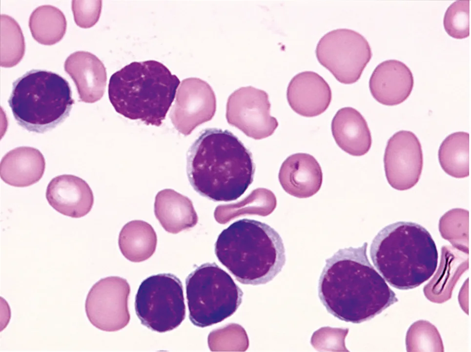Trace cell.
I'll use <instances>...</instances> for the list:
<instances>
[{"label": "cell", "mask_w": 471, "mask_h": 352, "mask_svg": "<svg viewBox=\"0 0 471 352\" xmlns=\"http://www.w3.org/2000/svg\"><path fill=\"white\" fill-rule=\"evenodd\" d=\"M1 179L16 187H26L38 182L45 168L44 158L37 149L29 146L16 147L2 158Z\"/></svg>", "instance_id": "cell-20"}, {"label": "cell", "mask_w": 471, "mask_h": 352, "mask_svg": "<svg viewBox=\"0 0 471 352\" xmlns=\"http://www.w3.org/2000/svg\"><path fill=\"white\" fill-rule=\"evenodd\" d=\"M331 129L337 145L349 155L363 156L371 147L372 138L367 122L354 108L339 109L332 119Z\"/></svg>", "instance_id": "cell-19"}, {"label": "cell", "mask_w": 471, "mask_h": 352, "mask_svg": "<svg viewBox=\"0 0 471 352\" xmlns=\"http://www.w3.org/2000/svg\"><path fill=\"white\" fill-rule=\"evenodd\" d=\"M49 204L58 212L72 218L87 214L94 203L93 192L82 179L70 174L59 175L49 183L46 190Z\"/></svg>", "instance_id": "cell-16"}, {"label": "cell", "mask_w": 471, "mask_h": 352, "mask_svg": "<svg viewBox=\"0 0 471 352\" xmlns=\"http://www.w3.org/2000/svg\"><path fill=\"white\" fill-rule=\"evenodd\" d=\"M102 0H73L72 10L76 24L83 28H90L98 21Z\"/></svg>", "instance_id": "cell-30"}, {"label": "cell", "mask_w": 471, "mask_h": 352, "mask_svg": "<svg viewBox=\"0 0 471 352\" xmlns=\"http://www.w3.org/2000/svg\"><path fill=\"white\" fill-rule=\"evenodd\" d=\"M130 288L126 279L109 276L100 279L89 290L85 311L90 323L105 331H115L129 323L128 299Z\"/></svg>", "instance_id": "cell-10"}, {"label": "cell", "mask_w": 471, "mask_h": 352, "mask_svg": "<svg viewBox=\"0 0 471 352\" xmlns=\"http://www.w3.org/2000/svg\"><path fill=\"white\" fill-rule=\"evenodd\" d=\"M469 140L468 132H456L448 136L438 150V160L443 170L456 178L469 176Z\"/></svg>", "instance_id": "cell-24"}, {"label": "cell", "mask_w": 471, "mask_h": 352, "mask_svg": "<svg viewBox=\"0 0 471 352\" xmlns=\"http://www.w3.org/2000/svg\"><path fill=\"white\" fill-rule=\"evenodd\" d=\"M25 45L22 30L11 17L0 15V66L12 67L22 59Z\"/></svg>", "instance_id": "cell-25"}, {"label": "cell", "mask_w": 471, "mask_h": 352, "mask_svg": "<svg viewBox=\"0 0 471 352\" xmlns=\"http://www.w3.org/2000/svg\"><path fill=\"white\" fill-rule=\"evenodd\" d=\"M368 243L340 248L326 260L318 283V296L327 311L338 319L360 323L397 301L394 293L370 263Z\"/></svg>", "instance_id": "cell-1"}, {"label": "cell", "mask_w": 471, "mask_h": 352, "mask_svg": "<svg viewBox=\"0 0 471 352\" xmlns=\"http://www.w3.org/2000/svg\"><path fill=\"white\" fill-rule=\"evenodd\" d=\"M157 243V235L153 227L142 220L126 223L122 228L118 240L122 253L133 262L149 258L155 251Z\"/></svg>", "instance_id": "cell-22"}, {"label": "cell", "mask_w": 471, "mask_h": 352, "mask_svg": "<svg viewBox=\"0 0 471 352\" xmlns=\"http://www.w3.org/2000/svg\"><path fill=\"white\" fill-rule=\"evenodd\" d=\"M278 177L284 190L298 198L312 196L320 190L323 182L320 164L313 156L306 153L288 156L281 165Z\"/></svg>", "instance_id": "cell-17"}, {"label": "cell", "mask_w": 471, "mask_h": 352, "mask_svg": "<svg viewBox=\"0 0 471 352\" xmlns=\"http://www.w3.org/2000/svg\"><path fill=\"white\" fill-rule=\"evenodd\" d=\"M287 97L291 109L299 115L317 116L328 107L332 98L328 83L318 73L311 71L299 73L288 83Z\"/></svg>", "instance_id": "cell-14"}, {"label": "cell", "mask_w": 471, "mask_h": 352, "mask_svg": "<svg viewBox=\"0 0 471 352\" xmlns=\"http://www.w3.org/2000/svg\"><path fill=\"white\" fill-rule=\"evenodd\" d=\"M135 309L141 323L158 332L177 328L185 317L183 287L170 273H160L144 279L135 297Z\"/></svg>", "instance_id": "cell-8"}, {"label": "cell", "mask_w": 471, "mask_h": 352, "mask_svg": "<svg viewBox=\"0 0 471 352\" xmlns=\"http://www.w3.org/2000/svg\"><path fill=\"white\" fill-rule=\"evenodd\" d=\"M414 84L412 73L404 62L394 59L380 63L369 81L372 97L385 105L399 104L410 95Z\"/></svg>", "instance_id": "cell-15"}, {"label": "cell", "mask_w": 471, "mask_h": 352, "mask_svg": "<svg viewBox=\"0 0 471 352\" xmlns=\"http://www.w3.org/2000/svg\"><path fill=\"white\" fill-rule=\"evenodd\" d=\"M216 110V97L210 85L201 79L189 78L181 82L170 118L175 128L187 136L211 120Z\"/></svg>", "instance_id": "cell-13"}, {"label": "cell", "mask_w": 471, "mask_h": 352, "mask_svg": "<svg viewBox=\"0 0 471 352\" xmlns=\"http://www.w3.org/2000/svg\"><path fill=\"white\" fill-rule=\"evenodd\" d=\"M443 25L447 33L458 39L470 35V0H456L446 10Z\"/></svg>", "instance_id": "cell-29"}, {"label": "cell", "mask_w": 471, "mask_h": 352, "mask_svg": "<svg viewBox=\"0 0 471 352\" xmlns=\"http://www.w3.org/2000/svg\"><path fill=\"white\" fill-rule=\"evenodd\" d=\"M185 288L189 318L199 327L222 322L231 316L242 303L243 291L215 263L197 267L187 277Z\"/></svg>", "instance_id": "cell-7"}, {"label": "cell", "mask_w": 471, "mask_h": 352, "mask_svg": "<svg viewBox=\"0 0 471 352\" xmlns=\"http://www.w3.org/2000/svg\"><path fill=\"white\" fill-rule=\"evenodd\" d=\"M425 329L423 328V320L414 323L410 327L406 336L407 351H436V349L443 350V343L436 328L425 321Z\"/></svg>", "instance_id": "cell-28"}, {"label": "cell", "mask_w": 471, "mask_h": 352, "mask_svg": "<svg viewBox=\"0 0 471 352\" xmlns=\"http://www.w3.org/2000/svg\"><path fill=\"white\" fill-rule=\"evenodd\" d=\"M64 70L73 80L81 101L94 103L103 96L106 85V69L94 54L76 51L64 62Z\"/></svg>", "instance_id": "cell-18"}, {"label": "cell", "mask_w": 471, "mask_h": 352, "mask_svg": "<svg viewBox=\"0 0 471 352\" xmlns=\"http://www.w3.org/2000/svg\"><path fill=\"white\" fill-rule=\"evenodd\" d=\"M8 102L20 126L43 133L64 121L74 100L64 78L51 71L32 70L13 83Z\"/></svg>", "instance_id": "cell-6"}, {"label": "cell", "mask_w": 471, "mask_h": 352, "mask_svg": "<svg viewBox=\"0 0 471 352\" xmlns=\"http://www.w3.org/2000/svg\"><path fill=\"white\" fill-rule=\"evenodd\" d=\"M154 213L164 229L173 234L193 227L198 221L191 201L172 189H164L158 192L155 197Z\"/></svg>", "instance_id": "cell-21"}, {"label": "cell", "mask_w": 471, "mask_h": 352, "mask_svg": "<svg viewBox=\"0 0 471 352\" xmlns=\"http://www.w3.org/2000/svg\"><path fill=\"white\" fill-rule=\"evenodd\" d=\"M29 26L32 37L39 43L51 45L60 41L66 30L64 15L50 5H41L31 13Z\"/></svg>", "instance_id": "cell-23"}, {"label": "cell", "mask_w": 471, "mask_h": 352, "mask_svg": "<svg viewBox=\"0 0 471 352\" xmlns=\"http://www.w3.org/2000/svg\"><path fill=\"white\" fill-rule=\"evenodd\" d=\"M208 345L211 351H246L249 340L242 326L230 323L211 331L208 336Z\"/></svg>", "instance_id": "cell-27"}, {"label": "cell", "mask_w": 471, "mask_h": 352, "mask_svg": "<svg viewBox=\"0 0 471 352\" xmlns=\"http://www.w3.org/2000/svg\"><path fill=\"white\" fill-rule=\"evenodd\" d=\"M186 160L190 185L200 195L213 201L237 200L253 181L252 154L227 130H204L190 147Z\"/></svg>", "instance_id": "cell-2"}, {"label": "cell", "mask_w": 471, "mask_h": 352, "mask_svg": "<svg viewBox=\"0 0 471 352\" xmlns=\"http://www.w3.org/2000/svg\"><path fill=\"white\" fill-rule=\"evenodd\" d=\"M180 83L178 78L159 62H134L111 76L109 99L116 112L124 117L159 126Z\"/></svg>", "instance_id": "cell-5"}, {"label": "cell", "mask_w": 471, "mask_h": 352, "mask_svg": "<svg viewBox=\"0 0 471 352\" xmlns=\"http://www.w3.org/2000/svg\"><path fill=\"white\" fill-rule=\"evenodd\" d=\"M441 237L456 249L469 254V211L453 208L446 212L439 221Z\"/></svg>", "instance_id": "cell-26"}, {"label": "cell", "mask_w": 471, "mask_h": 352, "mask_svg": "<svg viewBox=\"0 0 471 352\" xmlns=\"http://www.w3.org/2000/svg\"><path fill=\"white\" fill-rule=\"evenodd\" d=\"M315 53L320 63L344 84L356 82L372 56L366 39L348 28L336 29L325 34L317 44Z\"/></svg>", "instance_id": "cell-9"}, {"label": "cell", "mask_w": 471, "mask_h": 352, "mask_svg": "<svg viewBox=\"0 0 471 352\" xmlns=\"http://www.w3.org/2000/svg\"><path fill=\"white\" fill-rule=\"evenodd\" d=\"M270 104L265 91L251 86L242 87L229 96L226 104L228 123L246 136L260 140L271 135L278 126L270 114Z\"/></svg>", "instance_id": "cell-11"}, {"label": "cell", "mask_w": 471, "mask_h": 352, "mask_svg": "<svg viewBox=\"0 0 471 352\" xmlns=\"http://www.w3.org/2000/svg\"><path fill=\"white\" fill-rule=\"evenodd\" d=\"M215 253L238 281L252 285L271 281L286 260L280 234L268 224L247 218L234 222L220 233Z\"/></svg>", "instance_id": "cell-3"}, {"label": "cell", "mask_w": 471, "mask_h": 352, "mask_svg": "<svg viewBox=\"0 0 471 352\" xmlns=\"http://www.w3.org/2000/svg\"><path fill=\"white\" fill-rule=\"evenodd\" d=\"M370 256L383 278L399 289H412L429 279L438 263L430 234L410 222H397L383 228L371 242Z\"/></svg>", "instance_id": "cell-4"}, {"label": "cell", "mask_w": 471, "mask_h": 352, "mask_svg": "<svg viewBox=\"0 0 471 352\" xmlns=\"http://www.w3.org/2000/svg\"><path fill=\"white\" fill-rule=\"evenodd\" d=\"M386 177L389 185L398 190L413 187L419 181L423 166L420 142L412 132L400 130L388 140L384 153Z\"/></svg>", "instance_id": "cell-12"}]
</instances>
